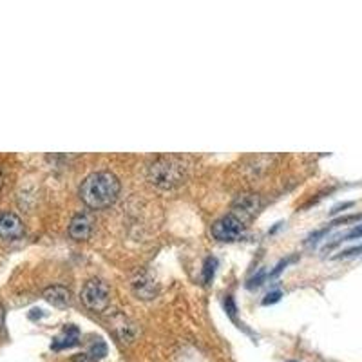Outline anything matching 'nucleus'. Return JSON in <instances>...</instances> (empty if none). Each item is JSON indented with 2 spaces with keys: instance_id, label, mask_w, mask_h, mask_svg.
Returning a JSON list of instances; mask_svg holds the SVG:
<instances>
[{
  "instance_id": "1",
  "label": "nucleus",
  "mask_w": 362,
  "mask_h": 362,
  "mask_svg": "<svg viewBox=\"0 0 362 362\" xmlns=\"http://www.w3.org/2000/svg\"><path fill=\"white\" fill-rule=\"evenodd\" d=\"M119 194V180L112 173H93L80 185V198L90 209H107Z\"/></svg>"
},
{
  "instance_id": "2",
  "label": "nucleus",
  "mask_w": 362,
  "mask_h": 362,
  "mask_svg": "<svg viewBox=\"0 0 362 362\" xmlns=\"http://www.w3.org/2000/svg\"><path fill=\"white\" fill-rule=\"evenodd\" d=\"M148 181L161 190H173L185 180V167L174 158H160L148 167Z\"/></svg>"
},
{
  "instance_id": "3",
  "label": "nucleus",
  "mask_w": 362,
  "mask_h": 362,
  "mask_svg": "<svg viewBox=\"0 0 362 362\" xmlns=\"http://www.w3.org/2000/svg\"><path fill=\"white\" fill-rule=\"evenodd\" d=\"M80 299L90 312H105L111 303V290L102 279H89L83 284Z\"/></svg>"
},
{
  "instance_id": "4",
  "label": "nucleus",
  "mask_w": 362,
  "mask_h": 362,
  "mask_svg": "<svg viewBox=\"0 0 362 362\" xmlns=\"http://www.w3.org/2000/svg\"><path fill=\"white\" fill-rule=\"evenodd\" d=\"M245 226L247 225L234 214H226L212 225V235L223 243H232L245 234Z\"/></svg>"
},
{
  "instance_id": "5",
  "label": "nucleus",
  "mask_w": 362,
  "mask_h": 362,
  "mask_svg": "<svg viewBox=\"0 0 362 362\" xmlns=\"http://www.w3.org/2000/svg\"><path fill=\"white\" fill-rule=\"evenodd\" d=\"M259 209H261L259 196L252 192H245V194H239L238 198L234 199L230 214H234L235 218H239L243 223H247L257 214V210Z\"/></svg>"
},
{
  "instance_id": "6",
  "label": "nucleus",
  "mask_w": 362,
  "mask_h": 362,
  "mask_svg": "<svg viewBox=\"0 0 362 362\" xmlns=\"http://www.w3.org/2000/svg\"><path fill=\"white\" fill-rule=\"evenodd\" d=\"M24 235V223L13 212H0V239L17 241Z\"/></svg>"
},
{
  "instance_id": "7",
  "label": "nucleus",
  "mask_w": 362,
  "mask_h": 362,
  "mask_svg": "<svg viewBox=\"0 0 362 362\" xmlns=\"http://www.w3.org/2000/svg\"><path fill=\"white\" fill-rule=\"evenodd\" d=\"M93 225H95V221H93V218L89 214L78 212L76 216H73V219L69 223V235L73 239H76V241H86L93 234Z\"/></svg>"
},
{
  "instance_id": "8",
  "label": "nucleus",
  "mask_w": 362,
  "mask_h": 362,
  "mask_svg": "<svg viewBox=\"0 0 362 362\" xmlns=\"http://www.w3.org/2000/svg\"><path fill=\"white\" fill-rule=\"evenodd\" d=\"M132 288H134L136 296L141 299H154L158 296L156 279L148 272H141L136 276V279L132 281Z\"/></svg>"
},
{
  "instance_id": "9",
  "label": "nucleus",
  "mask_w": 362,
  "mask_h": 362,
  "mask_svg": "<svg viewBox=\"0 0 362 362\" xmlns=\"http://www.w3.org/2000/svg\"><path fill=\"white\" fill-rule=\"evenodd\" d=\"M44 299L53 305L54 308H69L71 303H73V296H71V290L62 286V284H54V286H49V288L44 290Z\"/></svg>"
},
{
  "instance_id": "10",
  "label": "nucleus",
  "mask_w": 362,
  "mask_h": 362,
  "mask_svg": "<svg viewBox=\"0 0 362 362\" xmlns=\"http://www.w3.org/2000/svg\"><path fill=\"white\" fill-rule=\"evenodd\" d=\"M111 326L122 342H132L136 339V334H138L136 326L129 321L127 317L122 315V313H115V315H112Z\"/></svg>"
},
{
  "instance_id": "11",
  "label": "nucleus",
  "mask_w": 362,
  "mask_h": 362,
  "mask_svg": "<svg viewBox=\"0 0 362 362\" xmlns=\"http://www.w3.org/2000/svg\"><path fill=\"white\" fill-rule=\"evenodd\" d=\"M78 339H80V332L76 326L69 325L64 328L62 335L60 337H57L53 341V344H51V348L53 350H66V348H73V346L78 344Z\"/></svg>"
},
{
  "instance_id": "12",
  "label": "nucleus",
  "mask_w": 362,
  "mask_h": 362,
  "mask_svg": "<svg viewBox=\"0 0 362 362\" xmlns=\"http://www.w3.org/2000/svg\"><path fill=\"white\" fill-rule=\"evenodd\" d=\"M87 355H89V357L93 358V361H100V358H103V357H105V355H107V344H105V342L100 341V339H98V341L90 344V348H89V351H87Z\"/></svg>"
},
{
  "instance_id": "13",
  "label": "nucleus",
  "mask_w": 362,
  "mask_h": 362,
  "mask_svg": "<svg viewBox=\"0 0 362 362\" xmlns=\"http://www.w3.org/2000/svg\"><path fill=\"white\" fill-rule=\"evenodd\" d=\"M216 267H218V259L216 257H206L205 264H203V279L206 284H210V281L214 279Z\"/></svg>"
},
{
  "instance_id": "14",
  "label": "nucleus",
  "mask_w": 362,
  "mask_h": 362,
  "mask_svg": "<svg viewBox=\"0 0 362 362\" xmlns=\"http://www.w3.org/2000/svg\"><path fill=\"white\" fill-rule=\"evenodd\" d=\"M361 238H362V225H355L351 230H348L344 235H342L341 241H350V239H361Z\"/></svg>"
},
{
  "instance_id": "15",
  "label": "nucleus",
  "mask_w": 362,
  "mask_h": 362,
  "mask_svg": "<svg viewBox=\"0 0 362 362\" xmlns=\"http://www.w3.org/2000/svg\"><path fill=\"white\" fill-rule=\"evenodd\" d=\"M281 297H283V292H281V290H274V292L267 293V297L263 299V305L268 306V305H274V303H279Z\"/></svg>"
},
{
  "instance_id": "16",
  "label": "nucleus",
  "mask_w": 362,
  "mask_h": 362,
  "mask_svg": "<svg viewBox=\"0 0 362 362\" xmlns=\"http://www.w3.org/2000/svg\"><path fill=\"white\" fill-rule=\"evenodd\" d=\"M355 255H362V245L346 248L344 252H341V254H339V257H355Z\"/></svg>"
},
{
  "instance_id": "17",
  "label": "nucleus",
  "mask_w": 362,
  "mask_h": 362,
  "mask_svg": "<svg viewBox=\"0 0 362 362\" xmlns=\"http://www.w3.org/2000/svg\"><path fill=\"white\" fill-rule=\"evenodd\" d=\"M225 308H226V312H228V315H230L232 319H234L235 312H238V308H235V303H234V299H232L230 296H228L225 299Z\"/></svg>"
},
{
  "instance_id": "18",
  "label": "nucleus",
  "mask_w": 362,
  "mask_h": 362,
  "mask_svg": "<svg viewBox=\"0 0 362 362\" xmlns=\"http://www.w3.org/2000/svg\"><path fill=\"white\" fill-rule=\"evenodd\" d=\"M264 276H267V274H264V270H259V274L250 279V283H248V288H254V286H261V284H263Z\"/></svg>"
},
{
  "instance_id": "19",
  "label": "nucleus",
  "mask_w": 362,
  "mask_h": 362,
  "mask_svg": "<svg viewBox=\"0 0 362 362\" xmlns=\"http://www.w3.org/2000/svg\"><path fill=\"white\" fill-rule=\"evenodd\" d=\"M288 263H292V259H284V261H281V263L277 264V267H276V270H274V272H272V274H270V277H276L277 274H279V272H283V268L286 267V264H288Z\"/></svg>"
},
{
  "instance_id": "20",
  "label": "nucleus",
  "mask_w": 362,
  "mask_h": 362,
  "mask_svg": "<svg viewBox=\"0 0 362 362\" xmlns=\"http://www.w3.org/2000/svg\"><path fill=\"white\" fill-rule=\"evenodd\" d=\"M73 362H95V361H93L87 354H80V355H74Z\"/></svg>"
},
{
  "instance_id": "21",
  "label": "nucleus",
  "mask_w": 362,
  "mask_h": 362,
  "mask_svg": "<svg viewBox=\"0 0 362 362\" xmlns=\"http://www.w3.org/2000/svg\"><path fill=\"white\" fill-rule=\"evenodd\" d=\"M350 206H354V203H342V205L335 206V209L332 210V214H337V212H341L342 209H350Z\"/></svg>"
},
{
  "instance_id": "22",
  "label": "nucleus",
  "mask_w": 362,
  "mask_h": 362,
  "mask_svg": "<svg viewBox=\"0 0 362 362\" xmlns=\"http://www.w3.org/2000/svg\"><path fill=\"white\" fill-rule=\"evenodd\" d=\"M2 325H4V308L0 305V328H2Z\"/></svg>"
},
{
  "instance_id": "23",
  "label": "nucleus",
  "mask_w": 362,
  "mask_h": 362,
  "mask_svg": "<svg viewBox=\"0 0 362 362\" xmlns=\"http://www.w3.org/2000/svg\"><path fill=\"white\" fill-rule=\"evenodd\" d=\"M2 183H4V176H2V170H0V189H2Z\"/></svg>"
}]
</instances>
